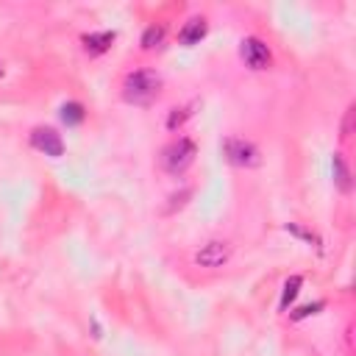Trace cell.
<instances>
[{
  "label": "cell",
  "mask_w": 356,
  "mask_h": 356,
  "mask_svg": "<svg viewBox=\"0 0 356 356\" xmlns=\"http://www.w3.org/2000/svg\"><path fill=\"white\" fill-rule=\"evenodd\" d=\"M162 92V75L156 70H134L123 78V101L134 106H148Z\"/></svg>",
  "instance_id": "cell-1"
},
{
  "label": "cell",
  "mask_w": 356,
  "mask_h": 356,
  "mask_svg": "<svg viewBox=\"0 0 356 356\" xmlns=\"http://www.w3.org/2000/svg\"><path fill=\"white\" fill-rule=\"evenodd\" d=\"M195 156H198L195 140H190V137H178V140H173V142L162 151L159 164H162V170H164L167 175H184V173L195 164Z\"/></svg>",
  "instance_id": "cell-2"
},
{
  "label": "cell",
  "mask_w": 356,
  "mask_h": 356,
  "mask_svg": "<svg viewBox=\"0 0 356 356\" xmlns=\"http://www.w3.org/2000/svg\"><path fill=\"white\" fill-rule=\"evenodd\" d=\"M231 256H234V245L229 240H209L195 251L192 262L203 267V270H220V267H226L231 262Z\"/></svg>",
  "instance_id": "cell-3"
},
{
  "label": "cell",
  "mask_w": 356,
  "mask_h": 356,
  "mask_svg": "<svg viewBox=\"0 0 356 356\" xmlns=\"http://www.w3.org/2000/svg\"><path fill=\"white\" fill-rule=\"evenodd\" d=\"M222 156H226L229 164L245 167V170L262 164V151H259L251 140H242V137H229V140H222Z\"/></svg>",
  "instance_id": "cell-4"
},
{
  "label": "cell",
  "mask_w": 356,
  "mask_h": 356,
  "mask_svg": "<svg viewBox=\"0 0 356 356\" xmlns=\"http://www.w3.org/2000/svg\"><path fill=\"white\" fill-rule=\"evenodd\" d=\"M240 56H242L245 67H251L256 73L273 67V53H270V48H267L259 36H245L240 42Z\"/></svg>",
  "instance_id": "cell-5"
},
{
  "label": "cell",
  "mask_w": 356,
  "mask_h": 356,
  "mask_svg": "<svg viewBox=\"0 0 356 356\" xmlns=\"http://www.w3.org/2000/svg\"><path fill=\"white\" fill-rule=\"evenodd\" d=\"M31 145H34V151L51 156V159L64 156V140H62V134L56 128H44V125L34 128L31 131Z\"/></svg>",
  "instance_id": "cell-6"
},
{
  "label": "cell",
  "mask_w": 356,
  "mask_h": 356,
  "mask_svg": "<svg viewBox=\"0 0 356 356\" xmlns=\"http://www.w3.org/2000/svg\"><path fill=\"white\" fill-rule=\"evenodd\" d=\"M209 34V23L206 17H190L187 25L181 28V34H178V42L184 44V48H195V44H201V39Z\"/></svg>",
  "instance_id": "cell-7"
},
{
  "label": "cell",
  "mask_w": 356,
  "mask_h": 356,
  "mask_svg": "<svg viewBox=\"0 0 356 356\" xmlns=\"http://www.w3.org/2000/svg\"><path fill=\"white\" fill-rule=\"evenodd\" d=\"M114 39H117L114 31H98V34H86V36H81L84 51H86L89 56H103V53L112 48V44H114Z\"/></svg>",
  "instance_id": "cell-8"
},
{
  "label": "cell",
  "mask_w": 356,
  "mask_h": 356,
  "mask_svg": "<svg viewBox=\"0 0 356 356\" xmlns=\"http://www.w3.org/2000/svg\"><path fill=\"white\" fill-rule=\"evenodd\" d=\"M331 170H334V184H337V190L348 195V192L353 190V178H351V167H348V162H345L342 153H334Z\"/></svg>",
  "instance_id": "cell-9"
},
{
  "label": "cell",
  "mask_w": 356,
  "mask_h": 356,
  "mask_svg": "<svg viewBox=\"0 0 356 356\" xmlns=\"http://www.w3.org/2000/svg\"><path fill=\"white\" fill-rule=\"evenodd\" d=\"M164 34H167V28H164L162 23H153V25H148V28L142 31V39H140L142 51H156L159 44L164 42Z\"/></svg>",
  "instance_id": "cell-10"
},
{
  "label": "cell",
  "mask_w": 356,
  "mask_h": 356,
  "mask_svg": "<svg viewBox=\"0 0 356 356\" xmlns=\"http://www.w3.org/2000/svg\"><path fill=\"white\" fill-rule=\"evenodd\" d=\"M59 117H62L64 125H81L84 117H86V109H84V103H78V101H67V103L59 109Z\"/></svg>",
  "instance_id": "cell-11"
},
{
  "label": "cell",
  "mask_w": 356,
  "mask_h": 356,
  "mask_svg": "<svg viewBox=\"0 0 356 356\" xmlns=\"http://www.w3.org/2000/svg\"><path fill=\"white\" fill-rule=\"evenodd\" d=\"M301 287H303V276H290L287 281H284V290H281V301H279V309L281 312H287V306L298 298V292H301Z\"/></svg>",
  "instance_id": "cell-12"
},
{
  "label": "cell",
  "mask_w": 356,
  "mask_h": 356,
  "mask_svg": "<svg viewBox=\"0 0 356 356\" xmlns=\"http://www.w3.org/2000/svg\"><path fill=\"white\" fill-rule=\"evenodd\" d=\"M192 109H195V103H190V106H181V109H173V112H170V117H167V128H170V131L181 128V125H184V123H187V120L195 114Z\"/></svg>",
  "instance_id": "cell-13"
},
{
  "label": "cell",
  "mask_w": 356,
  "mask_h": 356,
  "mask_svg": "<svg viewBox=\"0 0 356 356\" xmlns=\"http://www.w3.org/2000/svg\"><path fill=\"white\" fill-rule=\"evenodd\" d=\"M320 309H326V303H323V301H315V303H306V306L295 309L290 318H292V320H303V318H309V315H318Z\"/></svg>",
  "instance_id": "cell-14"
},
{
  "label": "cell",
  "mask_w": 356,
  "mask_h": 356,
  "mask_svg": "<svg viewBox=\"0 0 356 356\" xmlns=\"http://www.w3.org/2000/svg\"><path fill=\"white\" fill-rule=\"evenodd\" d=\"M351 134H353V106H348V112L342 117V125H340V137L342 140H351Z\"/></svg>",
  "instance_id": "cell-15"
},
{
  "label": "cell",
  "mask_w": 356,
  "mask_h": 356,
  "mask_svg": "<svg viewBox=\"0 0 356 356\" xmlns=\"http://www.w3.org/2000/svg\"><path fill=\"white\" fill-rule=\"evenodd\" d=\"M287 231L298 234V237H301V240H306V242H315V245L320 248V237H318V234H312V231H306V229H301V226H295V222H290Z\"/></svg>",
  "instance_id": "cell-16"
}]
</instances>
